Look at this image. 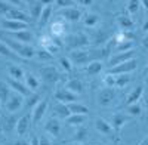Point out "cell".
I'll list each match as a JSON object with an SVG mask.
<instances>
[{
  "label": "cell",
  "mask_w": 148,
  "mask_h": 145,
  "mask_svg": "<svg viewBox=\"0 0 148 145\" xmlns=\"http://www.w3.org/2000/svg\"><path fill=\"white\" fill-rule=\"evenodd\" d=\"M110 55V49H90V51H74L70 55L71 62H74L76 65H84L89 64V61H99V59L108 58Z\"/></svg>",
  "instance_id": "1"
},
{
  "label": "cell",
  "mask_w": 148,
  "mask_h": 145,
  "mask_svg": "<svg viewBox=\"0 0 148 145\" xmlns=\"http://www.w3.org/2000/svg\"><path fill=\"white\" fill-rule=\"evenodd\" d=\"M0 39H2V40L10 47V49L14 51L19 58H22V59H31V58L36 55V51L33 49L30 44L21 43V42H18V40H12V39L8 37V36H2V34H0Z\"/></svg>",
  "instance_id": "2"
},
{
  "label": "cell",
  "mask_w": 148,
  "mask_h": 145,
  "mask_svg": "<svg viewBox=\"0 0 148 145\" xmlns=\"http://www.w3.org/2000/svg\"><path fill=\"white\" fill-rule=\"evenodd\" d=\"M88 44H89V37L84 33H74L67 36L65 39V46L68 49H82Z\"/></svg>",
  "instance_id": "3"
},
{
  "label": "cell",
  "mask_w": 148,
  "mask_h": 145,
  "mask_svg": "<svg viewBox=\"0 0 148 145\" xmlns=\"http://www.w3.org/2000/svg\"><path fill=\"white\" fill-rule=\"evenodd\" d=\"M130 120H132V117L129 114H125V113H114L113 116H111V126H113L114 133H116V141L114 142H119L120 133H121V127L126 123H129Z\"/></svg>",
  "instance_id": "4"
},
{
  "label": "cell",
  "mask_w": 148,
  "mask_h": 145,
  "mask_svg": "<svg viewBox=\"0 0 148 145\" xmlns=\"http://www.w3.org/2000/svg\"><path fill=\"white\" fill-rule=\"evenodd\" d=\"M40 76L43 79V81L46 84H49V86H53V84H56L61 79V72L56 67L53 65H46V67H42L40 68Z\"/></svg>",
  "instance_id": "5"
},
{
  "label": "cell",
  "mask_w": 148,
  "mask_h": 145,
  "mask_svg": "<svg viewBox=\"0 0 148 145\" xmlns=\"http://www.w3.org/2000/svg\"><path fill=\"white\" fill-rule=\"evenodd\" d=\"M117 96V92L113 89V88H104L98 92V96H96V102L99 104L101 107H108L113 104V101L116 99Z\"/></svg>",
  "instance_id": "6"
},
{
  "label": "cell",
  "mask_w": 148,
  "mask_h": 145,
  "mask_svg": "<svg viewBox=\"0 0 148 145\" xmlns=\"http://www.w3.org/2000/svg\"><path fill=\"white\" fill-rule=\"evenodd\" d=\"M138 64H136V59H129V61L123 62V64H119V65H114L108 70L110 74H114V76H119V74H127V72H132L133 70H136Z\"/></svg>",
  "instance_id": "7"
},
{
  "label": "cell",
  "mask_w": 148,
  "mask_h": 145,
  "mask_svg": "<svg viewBox=\"0 0 148 145\" xmlns=\"http://www.w3.org/2000/svg\"><path fill=\"white\" fill-rule=\"evenodd\" d=\"M95 129L99 132V133H102L105 136H110V138H113V141H116L114 129H113V126H111V123L107 122L105 118H101V117L95 118Z\"/></svg>",
  "instance_id": "8"
},
{
  "label": "cell",
  "mask_w": 148,
  "mask_h": 145,
  "mask_svg": "<svg viewBox=\"0 0 148 145\" xmlns=\"http://www.w3.org/2000/svg\"><path fill=\"white\" fill-rule=\"evenodd\" d=\"M24 95H21V93H18V92H15V93H12L10 95V98L8 99V102H6V105H5V108L9 111V113H15V111H19L21 108L24 107Z\"/></svg>",
  "instance_id": "9"
},
{
  "label": "cell",
  "mask_w": 148,
  "mask_h": 145,
  "mask_svg": "<svg viewBox=\"0 0 148 145\" xmlns=\"http://www.w3.org/2000/svg\"><path fill=\"white\" fill-rule=\"evenodd\" d=\"M0 27L6 31H9V33H15V31H21V30H27V22L5 18V19L0 21Z\"/></svg>",
  "instance_id": "10"
},
{
  "label": "cell",
  "mask_w": 148,
  "mask_h": 145,
  "mask_svg": "<svg viewBox=\"0 0 148 145\" xmlns=\"http://www.w3.org/2000/svg\"><path fill=\"white\" fill-rule=\"evenodd\" d=\"M133 58H135V52H133V49L126 51V52H117L116 55H111V56H110V59H108V65H110V68H111V67L119 65V64H123V62L129 61V59H133Z\"/></svg>",
  "instance_id": "11"
},
{
  "label": "cell",
  "mask_w": 148,
  "mask_h": 145,
  "mask_svg": "<svg viewBox=\"0 0 148 145\" xmlns=\"http://www.w3.org/2000/svg\"><path fill=\"white\" fill-rule=\"evenodd\" d=\"M79 96L74 95L73 92H70L67 88H61L55 92V99L58 102H62V104H71V102H76Z\"/></svg>",
  "instance_id": "12"
},
{
  "label": "cell",
  "mask_w": 148,
  "mask_h": 145,
  "mask_svg": "<svg viewBox=\"0 0 148 145\" xmlns=\"http://www.w3.org/2000/svg\"><path fill=\"white\" fill-rule=\"evenodd\" d=\"M47 99H42L39 104H37L34 108H33V116H31V120H33V124H39L40 120L43 118V116L46 114V110H47Z\"/></svg>",
  "instance_id": "13"
},
{
  "label": "cell",
  "mask_w": 148,
  "mask_h": 145,
  "mask_svg": "<svg viewBox=\"0 0 148 145\" xmlns=\"http://www.w3.org/2000/svg\"><path fill=\"white\" fill-rule=\"evenodd\" d=\"M0 120H2V127L5 132H12L14 129H16V123H18V118L14 113H5L2 117H0Z\"/></svg>",
  "instance_id": "14"
},
{
  "label": "cell",
  "mask_w": 148,
  "mask_h": 145,
  "mask_svg": "<svg viewBox=\"0 0 148 145\" xmlns=\"http://www.w3.org/2000/svg\"><path fill=\"white\" fill-rule=\"evenodd\" d=\"M59 15L68 22H77L82 19V10L77 8H65L59 12Z\"/></svg>",
  "instance_id": "15"
},
{
  "label": "cell",
  "mask_w": 148,
  "mask_h": 145,
  "mask_svg": "<svg viewBox=\"0 0 148 145\" xmlns=\"http://www.w3.org/2000/svg\"><path fill=\"white\" fill-rule=\"evenodd\" d=\"M45 130L47 132L49 135H52L55 138L59 136V132H61V123H59V120H56L55 117H51L45 123Z\"/></svg>",
  "instance_id": "16"
},
{
  "label": "cell",
  "mask_w": 148,
  "mask_h": 145,
  "mask_svg": "<svg viewBox=\"0 0 148 145\" xmlns=\"http://www.w3.org/2000/svg\"><path fill=\"white\" fill-rule=\"evenodd\" d=\"M6 81H8V84L10 86L12 90H15V92H18V93H21L24 96H25V95H31V90L24 83H21V80H15V79H10L9 77Z\"/></svg>",
  "instance_id": "17"
},
{
  "label": "cell",
  "mask_w": 148,
  "mask_h": 145,
  "mask_svg": "<svg viewBox=\"0 0 148 145\" xmlns=\"http://www.w3.org/2000/svg\"><path fill=\"white\" fill-rule=\"evenodd\" d=\"M144 96V86H136L135 89L130 90V93L127 95V98H126V107L127 105H132V104H136L141 98Z\"/></svg>",
  "instance_id": "18"
},
{
  "label": "cell",
  "mask_w": 148,
  "mask_h": 145,
  "mask_svg": "<svg viewBox=\"0 0 148 145\" xmlns=\"http://www.w3.org/2000/svg\"><path fill=\"white\" fill-rule=\"evenodd\" d=\"M10 36H12V37H15V40H18V42H21V43H25V44L31 43L33 39H34L33 33L28 31V30H21V31L10 33Z\"/></svg>",
  "instance_id": "19"
},
{
  "label": "cell",
  "mask_w": 148,
  "mask_h": 145,
  "mask_svg": "<svg viewBox=\"0 0 148 145\" xmlns=\"http://www.w3.org/2000/svg\"><path fill=\"white\" fill-rule=\"evenodd\" d=\"M116 21H117V24L120 25V28H123L125 31L126 30H132L133 25H135V22H133V19L130 18L129 14H120V15H117Z\"/></svg>",
  "instance_id": "20"
},
{
  "label": "cell",
  "mask_w": 148,
  "mask_h": 145,
  "mask_svg": "<svg viewBox=\"0 0 148 145\" xmlns=\"http://www.w3.org/2000/svg\"><path fill=\"white\" fill-rule=\"evenodd\" d=\"M30 127V116H24L18 120V123H16V133L18 136H24L27 133V130Z\"/></svg>",
  "instance_id": "21"
},
{
  "label": "cell",
  "mask_w": 148,
  "mask_h": 145,
  "mask_svg": "<svg viewBox=\"0 0 148 145\" xmlns=\"http://www.w3.org/2000/svg\"><path fill=\"white\" fill-rule=\"evenodd\" d=\"M70 92H73L74 95H82L83 90H84V86H83V83L77 79H71L67 81V86H65Z\"/></svg>",
  "instance_id": "22"
},
{
  "label": "cell",
  "mask_w": 148,
  "mask_h": 145,
  "mask_svg": "<svg viewBox=\"0 0 148 145\" xmlns=\"http://www.w3.org/2000/svg\"><path fill=\"white\" fill-rule=\"evenodd\" d=\"M6 18L9 19H16V21H22V22H28V16L24 10L18 9V8H14L12 10H9L6 14Z\"/></svg>",
  "instance_id": "23"
},
{
  "label": "cell",
  "mask_w": 148,
  "mask_h": 145,
  "mask_svg": "<svg viewBox=\"0 0 148 145\" xmlns=\"http://www.w3.org/2000/svg\"><path fill=\"white\" fill-rule=\"evenodd\" d=\"M10 86L8 84V81H2L0 80V102L2 105H6L8 99L10 98Z\"/></svg>",
  "instance_id": "24"
},
{
  "label": "cell",
  "mask_w": 148,
  "mask_h": 145,
  "mask_svg": "<svg viewBox=\"0 0 148 145\" xmlns=\"http://www.w3.org/2000/svg\"><path fill=\"white\" fill-rule=\"evenodd\" d=\"M53 111H55V114H56L58 117H61V118H67V117L71 114L68 105H67V104H62V102L53 104Z\"/></svg>",
  "instance_id": "25"
},
{
  "label": "cell",
  "mask_w": 148,
  "mask_h": 145,
  "mask_svg": "<svg viewBox=\"0 0 148 145\" xmlns=\"http://www.w3.org/2000/svg\"><path fill=\"white\" fill-rule=\"evenodd\" d=\"M0 55H2V56H6V58H10V59H15V61H16V59H18V61H19V59H22V58H19L14 51H12L2 39H0Z\"/></svg>",
  "instance_id": "26"
},
{
  "label": "cell",
  "mask_w": 148,
  "mask_h": 145,
  "mask_svg": "<svg viewBox=\"0 0 148 145\" xmlns=\"http://www.w3.org/2000/svg\"><path fill=\"white\" fill-rule=\"evenodd\" d=\"M8 71H9V77H10V79H15V80L25 79V72H24V70H22L19 65L12 64V65H9Z\"/></svg>",
  "instance_id": "27"
},
{
  "label": "cell",
  "mask_w": 148,
  "mask_h": 145,
  "mask_svg": "<svg viewBox=\"0 0 148 145\" xmlns=\"http://www.w3.org/2000/svg\"><path fill=\"white\" fill-rule=\"evenodd\" d=\"M104 70V64L101 61H92L88 64V67H86V72L90 76H96V74H99V72H102Z\"/></svg>",
  "instance_id": "28"
},
{
  "label": "cell",
  "mask_w": 148,
  "mask_h": 145,
  "mask_svg": "<svg viewBox=\"0 0 148 145\" xmlns=\"http://www.w3.org/2000/svg\"><path fill=\"white\" fill-rule=\"evenodd\" d=\"M52 16V5H47V6H43V10H42V15L39 18V25L40 27H45L47 21L51 19Z\"/></svg>",
  "instance_id": "29"
},
{
  "label": "cell",
  "mask_w": 148,
  "mask_h": 145,
  "mask_svg": "<svg viewBox=\"0 0 148 145\" xmlns=\"http://www.w3.org/2000/svg\"><path fill=\"white\" fill-rule=\"evenodd\" d=\"M68 108H70V111L71 114H88L89 113V108L83 105V104H79V102H71V104H67Z\"/></svg>",
  "instance_id": "30"
},
{
  "label": "cell",
  "mask_w": 148,
  "mask_h": 145,
  "mask_svg": "<svg viewBox=\"0 0 148 145\" xmlns=\"http://www.w3.org/2000/svg\"><path fill=\"white\" fill-rule=\"evenodd\" d=\"M25 86H27L31 92H36L37 89L40 88V81L37 80V77L33 76V74H25Z\"/></svg>",
  "instance_id": "31"
},
{
  "label": "cell",
  "mask_w": 148,
  "mask_h": 145,
  "mask_svg": "<svg viewBox=\"0 0 148 145\" xmlns=\"http://www.w3.org/2000/svg\"><path fill=\"white\" fill-rule=\"evenodd\" d=\"M84 120H86V116L84 114H70L65 118V122L68 124H71V126H80Z\"/></svg>",
  "instance_id": "32"
},
{
  "label": "cell",
  "mask_w": 148,
  "mask_h": 145,
  "mask_svg": "<svg viewBox=\"0 0 148 145\" xmlns=\"http://www.w3.org/2000/svg\"><path fill=\"white\" fill-rule=\"evenodd\" d=\"M52 34H53V37H61L64 33H65V24L64 22H61V21H56L52 24Z\"/></svg>",
  "instance_id": "33"
},
{
  "label": "cell",
  "mask_w": 148,
  "mask_h": 145,
  "mask_svg": "<svg viewBox=\"0 0 148 145\" xmlns=\"http://www.w3.org/2000/svg\"><path fill=\"white\" fill-rule=\"evenodd\" d=\"M132 47H133V42L129 40V39H125V40L116 43V51L117 52H126V51H130Z\"/></svg>",
  "instance_id": "34"
},
{
  "label": "cell",
  "mask_w": 148,
  "mask_h": 145,
  "mask_svg": "<svg viewBox=\"0 0 148 145\" xmlns=\"http://www.w3.org/2000/svg\"><path fill=\"white\" fill-rule=\"evenodd\" d=\"M130 80H132L130 72H127V74H119V76H116V86L123 88V86H126V84H129Z\"/></svg>",
  "instance_id": "35"
},
{
  "label": "cell",
  "mask_w": 148,
  "mask_h": 145,
  "mask_svg": "<svg viewBox=\"0 0 148 145\" xmlns=\"http://www.w3.org/2000/svg\"><path fill=\"white\" fill-rule=\"evenodd\" d=\"M127 114L130 117H139L142 114V107L136 102V104H132V105H127Z\"/></svg>",
  "instance_id": "36"
},
{
  "label": "cell",
  "mask_w": 148,
  "mask_h": 145,
  "mask_svg": "<svg viewBox=\"0 0 148 145\" xmlns=\"http://www.w3.org/2000/svg\"><path fill=\"white\" fill-rule=\"evenodd\" d=\"M40 102V99H39V95H36V93H31L28 98L24 101V107L25 108H34L37 104Z\"/></svg>",
  "instance_id": "37"
},
{
  "label": "cell",
  "mask_w": 148,
  "mask_h": 145,
  "mask_svg": "<svg viewBox=\"0 0 148 145\" xmlns=\"http://www.w3.org/2000/svg\"><path fill=\"white\" fill-rule=\"evenodd\" d=\"M98 22H99V16L95 14H88L84 16V25L86 27H95V25H98Z\"/></svg>",
  "instance_id": "38"
},
{
  "label": "cell",
  "mask_w": 148,
  "mask_h": 145,
  "mask_svg": "<svg viewBox=\"0 0 148 145\" xmlns=\"http://www.w3.org/2000/svg\"><path fill=\"white\" fill-rule=\"evenodd\" d=\"M36 55H37V58H39L40 61H51V59L53 58V55L49 52L47 49H42L39 52H36Z\"/></svg>",
  "instance_id": "39"
},
{
  "label": "cell",
  "mask_w": 148,
  "mask_h": 145,
  "mask_svg": "<svg viewBox=\"0 0 148 145\" xmlns=\"http://www.w3.org/2000/svg\"><path fill=\"white\" fill-rule=\"evenodd\" d=\"M42 10H43V5L42 3H37V5H34L33 8H31V18H34V19H39L40 18V15H42Z\"/></svg>",
  "instance_id": "40"
},
{
  "label": "cell",
  "mask_w": 148,
  "mask_h": 145,
  "mask_svg": "<svg viewBox=\"0 0 148 145\" xmlns=\"http://www.w3.org/2000/svg\"><path fill=\"white\" fill-rule=\"evenodd\" d=\"M139 5H141V0H129L127 12H129V14H136L138 9H139Z\"/></svg>",
  "instance_id": "41"
},
{
  "label": "cell",
  "mask_w": 148,
  "mask_h": 145,
  "mask_svg": "<svg viewBox=\"0 0 148 145\" xmlns=\"http://www.w3.org/2000/svg\"><path fill=\"white\" fill-rule=\"evenodd\" d=\"M86 136H88V129H86V127H80V129L76 132V135H74V141L82 142V141L86 139Z\"/></svg>",
  "instance_id": "42"
},
{
  "label": "cell",
  "mask_w": 148,
  "mask_h": 145,
  "mask_svg": "<svg viewBox=\"0 0 148 145\" xmlns=\"http://www.w3.org/2000/svg\"><path fill=\"white\" fill-rule=\"evenodd\" d=\"M59 65L62 67L67 72H70L71 70H73V65H71V59L70 58H65V56H62V58H59Z\"/></svg>",
  "instance_id": "43"
},
{
  "label": "cell",
  "mask_w": 148,
  "mask_h": 145,
  "mask_svg": "<svg viewBox=\"0 0 148 145\" xmlns=\"http://www.w3.org/2000/svg\"><path fill=\"white\" fill-rule=\"evenodd\" d=\"M102 80H104V84H105V86H108V88L116 86V76H114V74H110V72H107Z\"/></svg>",
  "instance_id": "44"
},
{
  "label": "cell",
  "mask_w": 148,
  "mask_h": 145,
  "mask_svg": "<svg viewBox=\"0 0 148 145\" xmlns=\"http://www.w3.org/2000/svg\"><path fill=\"white\" fill-rule=\"evenodd\" d=\"M15 6H12V5H9L8 2H2V0H0V15H5L6 16V14L9 10H12Z\"/></svg>",
  "instance_id": "45"
},
{
  "label": "cell",
  "mask_w": 148,
  "mask_h": 145,
  "mask_svg": "<svg viewBox=\"0 0 148 145\" xmlns=\"http://www.w3.org/2000/svg\"><path fill=\"white\" fill-rule=\"evenodd\" d=\"M55 2H56V5L59 8H62V9H65V8H74V5H76L74 0H55Z\"/></svg>",
  "instance_id": "46"
},
{
  "label": "cell",
  "mask_w": 148,
  "mask_h": 145,
  "mask_svg": "<svg viewBox=\"0 0 148 145\" xmlns=\"http://www.w3.org/2000/svg\"><path fill=\"white\" fill-rule=\"evenodd\" d=\"M46 49H47L49 52H51L52 55H56V53L59 52V49H61V47H59L58 44H55V43H52V44H49V46L46 47Z\"/></svg>",
  "instance_id": "47"
},
{
  "label": "cell",
  "mask_w": 148,
  "mask_h": 145,
  "mask_svg": "<svg viewBox=\"0 0 148 145\" xmlns=\"http://www.w3.org/2000/svg\"><path fill=\"white\" fill-rule=\"evenodd\" d=\"M76 3H79V5H82V6H90L92 3H93V0H74Z\"/></svg>",
  "instance_id": "48"
},
{
  "label": "cell",
  "mask_w": 148,
  "mask_h": 145,
  "mask_svg": "<svg viewBox=\"0 0 148 145\" xmlns=\"http://www.w3.org/2000/svg\"><path fill=\"white\" fill-rule=\"evenodd\" d=\"M39 144L40 145H51V141H49L46 136H39Z\"/></svg>",
  "instance_id": "49"
},
{
  "label": "cell",
  "mask_w": 148,
  "mask_h": 145,
  "mask_svg": "<svg viewBox=\"0 0 148 145\" xmlns=\"http://www.w3.org/2000/svg\"><path fill=\"white\" fill-rule=\"evenodd\" d=\"M6 2L9 5H12V6H15V8H18V6L22 5V0H6Z\"/></svg>",
  "instance_id": "50"
},
{
  "label": "cell",
  "mask_w": 148,
  "mask_h": 145,
  "mask_svg": "<svg viewBox=\"0 0 148 145\" xmlns=\"http://www.w3.org/2000/svg\"><path fill=\"white\" fill-rule=\"evenodd\" d=\"M14 145H31V142H28V141H25V139H16V141L14 142Z\"/></svg>",
  "instance_id": "51"
},
{
  "label": "cell",
  "mask_w": 148,
  "mask_h": 145,
  "mask_svg": "<svg viewBox=\"0 0 148 145\" xmlns=\"http://www.w3.org/2000/svg\"><path fill=\"white\" fill-rule=\"evenodd\" d=\"M142 46L145 47V49H148V36H145V37L142 39Z\"/></svg>",
  "instance_id": "52"
},
{
  "label": "cell",
  "mask_w": 148,
  "mask_h": 145,
  "mask_svg": "<svg viewBox=\"0 0 148 145\" xmlns=\"http://www.w3.org/2000/svg\"><path fill=\"white\" fill-rule=\"evenodd\" d=\"M31 145H40V144H39V138L33 136V138H31Z\"/></svg>",
  "instance_id": "53"
},
{
  "label": "cell",
  "mask_w": 148,
  "mask_h": 145,
  "mask_svg": "<svg viewBox=\"0 0 148 145\" xmlns=\"http://www.w3.org/2000/svg\"><path fill=\"white\" fill-rule=\"evenodd\" d=\"M53 2V0H40V3L43 5V6H47V5H51Z\"/></svg>",
  "instance_id": "54"
},
{
  "label": "cell",
  "mask_w": 148,
  "mask_h": 145,
  "mask_svg": "<svg viewBox=\"0 0 148 145\" xmlns=\"http://www.w3.org/2000/svg\"><path fill=\"white\" fill-rule=\"evenodd\" d=\"M139 145H148V135H147V136H145L141 142H139Z\"/></svg>",
  "instance_id": "55"
},
{
  "label": "cell",
  "mask_w": 148,
  "mask_h": 145,
  "mask_svg": "<svg viewBox=\"0 0 148 145\" xmlns=\"http://www.w3.org/2000/svg\"><path fill=\"white\" fill-rule=\"evenodd\" d=\"M142 30H144V31H148V18H147V19H145V22H144Z\"/></svg>",
  "instance_id": "56"
},
{
  "label": "cell",
  "mask_w": 148,
  "mask_h": 145,
  "mask_svg": "<svg viewBox=\"0 0 148 145\" xmlns=\"http://www.w3.org/2000/svg\"><path fill=\"white\" fill-rule=\"evenodd\" d=\"M141 5H142V6H144V8L148 10V0H141Z\"/></svg>",
  "instance_id": "57"
},
{
  "label": "cell",
  "mask_w": 148,
  "mask_h": 145,
  "mask_svg": "<svg viewBox=\"0 0 148 145\" xmlns=\"http://www.w3.org/2000/svg\"><path fill=\"white\" fill-rule=\"evenodd\" d=\"M144 101H145V105H147V113H148V95H144Z\"/></svg>",
  "instance_id": "58"
},
{
  "label": "cell",
  "mask_w": 148,
  "mask_h": 145,
  "mask_svg": "<svg viewBox=\"0 0 148 145\" xmlns=\"http://www.w3.org/2000/svg\"><path fill=\"white\" fill-rule=\"evenodd\" d=\"M2 132H3V127H2V120H0V135H2Z\"/></svg>",
  "instance_id": "59"
},
{
  "label": "cell",
  "mask_w": 148,
  "mask_h": 145,
  "mask_svg": "<svg viewBox=\"0 0 148 145\" xmlns=\"http://www.w3.org/2000/svg\"><path fill=\"white\" fill-rule=\"evenodd\" d=\"M24 2H27V3H34L36 0H24Z\"/></svg>",
  "instance_id": "60"
},
{
  "label": "cell",
  "mask_w": 148,
  "mask_h": 145,
  "mask_svg": "<svg viewBox=\"0 0 148 145\" xmlns=\"http://www.w3.org/2000/svg\"><path fill=\"white\" fill-rule=\"evenodd\" d=\"M70 145H83L82 142H76V144H70Z\"/></svg>",
  "instance_id": "61"
},
{
  "label": "cell",
  "mask_w": 148,
  "mask_h": 145,
  "mask_svg": "<svg viewBox=\"0 0 148 145\" xmlns=\"http://www.w3.org/2000/svg\"><path fill=\"white\" fill-rule=\"evenodd\" d=\"M145 84H147V86H148V76H147V79H145Z\"/></svg>",
  "instance_id": "62"
},
{
  "label": "cell",
  "mask_w": 148,
  "mask_h": 145,
  "mask_svg": "<svg viewBox=\"0 0 148 145\" xmlns=\"http://www.w3.org/2000/svg\"><path fill=\"white\" fill-rule=\"evenodd\" d=\"M98 145H104V144H98Z\"/></svg>",
  "instance_id": "63"
},
{
  "label": "cell",
  "mask_w": 148,
  "mask_h": 145,
  "mask_svg": "<svg viewBox=\"0 0 148 145\" xmlns=\"http://www.w3.org/2000/svg\"><path fill=\"white\" fill-rule=\"evenodd\" d=\"M0 105H2V102H0Z\"/></svg>",
  "instance_id": "64"
}]
</instances>
